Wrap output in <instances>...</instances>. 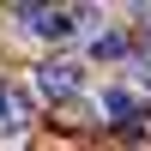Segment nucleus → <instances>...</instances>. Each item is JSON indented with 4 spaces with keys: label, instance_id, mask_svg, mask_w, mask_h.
<instances>
[{
    "label": "nucleus",
    "instance_id": "1",
    "mask_svg": "<svg viewBox=\"0 0 151 151\" xmlns=\"http://www.w3.org/2000/svg\"><path fill=\"white\" fill-rule=\"evenodd\" d=\"M91 18L97 12H85V6H18V24L36 36V42H73Z\"/></svg>",
    "mask_w": 151,
    "mask_h": 151
},
{
    "label": "nucleus",
    "instance_id": "2",
    "mask_svg": "<svg viewBox=\"0 0 151 151\" xmlns=\"http://www.w3.org/2000/svg\"><path fill=\"white\" fill-rule=\"evenodd\" d=\"M36 91L48 97V103H67V97H79L85 91V67L79 60H42V67H36Z\"/></svg>",
    "mask_w": 151,
    "mask_h": 151
},
{
    "label": "nucleus",
    "instance_id": "3",
    "mask_svg": "<svg viewBox=\"0 0 151 151\" xmlns=\"http://www.w3.org/2000/svg\"><path fill=\"white\" fill-rule=\"evenodd\" d=\"M30 121H36L30 91H24V85H0V145L24 139V133H30Z\"/></svg>",
    "mask_w": 151,
    "mask_h": 151
},
{
    "label": "nucleus",
    "instance_id": "4",
    "mask_svg": "<svg viewBox=\"0 0 151 151\" xmlns=\"http://www.w3.org/2000/svg\"><path fill=\"white\" fill-rule=\"evenodd\" d=\"M97 115H103V121H133V115H139V91H127V85H109V91L97 97Z\"/></svg>",
    "mask_w": 151,
    "mask_h": 151
},
{
    "label": "nucleus",
    "instance_id": "5",
    "mask_svg": "<svg viewBox=\"0 0 151 151\" xmlns=\"http://www.w3.org/2000/svg\"><path fill=\"white\" fill-rule=\"evenodd\" d=\"M91 55H97V60H121V55H127V36H115V30H103V36L91 42Z\"/></svg>",
    "mask_w": 151,
    "mask_h": 151
}]
</instances>
